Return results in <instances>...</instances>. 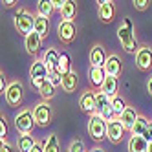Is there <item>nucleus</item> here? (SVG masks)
Segmentation results:
<instances>
[{"label": "nucleus", "mask_w": 152, "mask_h": 152, "mask_svg": "<svg viewBox=\"0 0 152 152\" xmlns=\"http://www.w3.org/2000/svg\"><path fill=\"white\" fill-rule=\"evenodd\" d=\"M136 64L141 72H148L152 68V48L150 46H143L139 48L136 53Z\"/></svg>", "instance_id": "obj_9"}, {"label": "nucleus", "mask_w": 152, "mask_h": 152, "mask_svg": "<svg viewBox=\"0 0 152 152\" xmlns=\"http://www.w3.org/2000/svg\"><path fill=\"white\" fill-rule=\"evenodd\" d=\"M119 121L123 123V126H125V130H130L132 132V128H134V125H136V121L139 119V115H137V112L134 110V108H126V110L121 114V117H117Z\"/></svg>", "instance_id": "obj_16"}, {"label": "nucleus", "mask_w": 152, "mask_h": 152, "mask_svg": "<svg viewBox=\"0 0 152 152\" xmlns=\"http://www.w3.org/2000/svg\"><path fill=\"white\" fill-rule=\"evenodd\" d=\"M68 152H70V150H68Z\"/></svg>", "instance_id": "obj_45"}, {"label": "nucleus", "mask_w": 152, "mask_h": 152, "mask_svg": "<svg viewBox=\"0 0 152 152\" xmlns=\"http://www.w3.org/2000/svg\"><path fill=\"white\" fill-rule=\"evenodd\" d=\"M64 2H66V0H51V6H53V9H59V11H61Z\"/></svg>", "instance_id": "obj_36"}, {"label": "nucleus", "mask_w": 152, "mask_h": 152, "mask_svg": "<svg viewBox=\"0 0 152 152\" xmlns=\"http://www.w3.org/2000/svg\"><path fill=\"white\" fill-rule=\"evenodd\" d=\"M123 66H121V61H119L117 55H110L106 59V64H104V72L106 75H110V77H117L119 73H121Z\"/></svg>", "instance_id": "obj_18"}, {"label": "nucleus", "mask_w": 152, "mask_h": 152, "mask_svg": "<svg viewBox=\"0 0 152 152\" xmlns=\"http://www.w3.org/2000/svg\"><path fill=\"white\" fill-rule=\"evenodd\" d=\"M0 152H13V148H11L9 143H2L0 145Z\"/></svg>", "instance_id": "obj_39"}, {"label": "nucleus", "mask_w": 152, "mask_h": 152, "mask_svg": "<svg viewBox=\"0 0 152 152\" xmlns=\"http://www.w3.org/2000/svg\"><path fill=\"white\" fill-rule=\"evenodd\" d=\"M147 90H148V94L152 95V77L148 79V84H147Z\"/></svg>", "instance_id": "obj_42"}, {"label": "nucleus", "mask_w": 152, "mask_h": 152, "mask_svg": "<svg viewBox=\"0 0 152 152\" xmlns=\"http://www.w3.org/2000/svg\"><path fill=\"white\" fill-rule=\"evenodd\" d=\"M35 125L37 123H35V117H33V112L31 110H22L15 115V126L22 136L31 134V130H33Z\"/></svg>", "instance_id": "obj_5"}, {"label": "nucleus", "mask_w": 152, "mask_h": 152, "mask_svg": "<svg viewBox=\"0 0 152 152\" xmlns=\"http://www.w3.org/2000/svg\"><path fill=\"white\" fill-rule=\"evenodd\" d=\"M112 108H114V114L115 115H119L121 117V114L126 110V103L123 101V97H119V95H115V97H112Z\"/></svg>", "instance_id": "obj_30"}, {"label": "nucleus", "mask_w": 152, "mask_h": 152, "mask_svg": "<svg viewBox=\"0 0 152 152\" xmlns=\"http://www.w3.org/2000/svg\"><path fill=\"white\" fill-rule=\"evenodd\" d=\"M134 7L137 9V11H145V9H148V6H150V2L148 0H134Z\"/></svg>", "instance_id": "obj_33"}, {"label": "nucleus", "mask_w": 152, "mask_h": 152, "mask_svg": "<svg viewBox=\"0 0 152 152\" xmlns=\"http://www.w3.org/2000/svg\"><path fill=\"white\" fill-rule=\"evenodd\" d=\"M48 75H50V70L44 64V61H35L33 64H31V68H29L31 81H35V79H48Z\"/></svg>", "instance_id": "obj_15"}, {"label": "nucleus", "mask_w": 152, "mask_h": 152, "mask_svg": "<svg viewBox=\"0 0 152 152\" xmlns=\"http://www.w3.org/2000/svg\"><path fill=\"white\" fill-rule=\"evenodd\" d=\"M117 88H119L117 77H110V75H106V79H104V83H103V86H101L99 92L106 94V95L112 99V97H115V94H117Z\"/></svg>", "instance_id": "obj_22"}, {"label": "nucleus", "mask_w": 152, "mask_h": 152, "mask_svg": "<svg viewBox=\"0 0 152 152\" xmlns=\"http://www.w3.org/2000/svg\"><path fill=\"white\" fill-rule=\"evenodd\" d=\"M99 18L103 22H112L115 17V7L112 0H99Z\"/></svg>", "instance_id": "obj_12"}, {"label": "nucleus", "mask_w": 152, "mask_h": 152, "mask_svg": "<svg viewBox=\"0 0 152 152\" xmlns=\"http://www.w3.org/2000/svg\"><path fill=\"white\" fill-rule=\"evenodd\" d=\"M95 99H97V114H99L104 121H112V119H115L114 115V108H112V99L108 97L106 94L103 92H97L95 94Z\"/></svg>", "instance_id": "obj_6"}, {"label": "nucleus", "mask_w": 152, "mask_h": 152, "mask_svg": "<svg viewBox=\"0 0 152 152\" xmlns=\"http://www.w3.org/2000/svg\"><path fill=\"white\" fill-rule=\"evenodd\" d=\"M77 84H79V75L77 72H70L66 75H62V90L66 92V94H72L77 90Z\"/></svg>", "instance_id": "obj_17"}, {"label": "nucleus", "mask_w": 152, "mask_h": 152, "mask_svg": "<svg viewBox=\"0 0 152 152\" xmlns=\"http://www.w3.org/2000/svg\"><path fill=\"white\" fill-rule=\"evenodd\" d=\"M48 83H50V84H53L55 88H57V86H62V75H61L57 70L50 72V75H48Z\"/></svg>", "instance_id": "obj_32"}, {"label": "nucleus", "mask_w": 152, "mask_h": 152, "mask_svg": "<svg viewBox=\"0 0 152 152\" xmlns=\"http://www.w3.org/2000/svg\"><path fill=\"white\" fill-rule=\"evenodd\" d=\"M6 137H7V125L2 119V121H0V139H2V143H6Z\"/></svg>", "instance_id": "obj_35"}, {"label": "nucleus", "mask_w": 152, "mask_h": 152, "mask_svg": "<svg viewBox=\"0 0 152 152\" xmlns=\"http://www.w3.org/2000/svg\"><path fill=\"white\" fill-rule=\"evenodd\" d=\"M106 55H104V50L101 44H95L92 50H90V64L92 68H104L106 64Z\"/></svg>", "instance_id": "obj_13"}, {"label": "nucleus", "mask_w": 152, "mask_h": 152, "mask_svg": "<svg viewBox=\"0 0 152 152\" xmlns=\"http://www.w3.org/2000/svg\"><path fill=\"white\" fill-rule=\"evenodd\" d=\"M44 152H61V147H59V137L55 134H50L44 141Z\"/></svg>", "instance_id": "obj_28"}, {"label": "nucleus", "mask_w": 152, "mask_h": 152, "mask_svg": "<svg viewBox=\"0 0 152 152\" xmlns=\"http://www.w3.org/2000/svg\"><path fill=\"white\" fill-rule=\"evenodd\" d=\"M29 152H44V147H42V145H39V143H37V145H35L33 148L29 150Z\"/></svg>", "instance_id": "obj_40"}, {"label": "nucleus", "mask_w": 152, "mask_h": 152, "mask_svg": "<svg viewBox=\"0 0 152 152\" xmlns=\"http://www.w3.org/2000/svg\"><path fill=\"white\" fill-rule=\"evenodd\" d=\"M59 59H61V53H59L55 48H50V50H46L44 57H42V61H44V64L48 66V70H50V72L57 70V66H59Z\"/></svg>", "instance_id": "obj_19"}, {"label": "nucleus", "mask_w": 152, "mask_h": 152, "mask_svg": "<svg viewBox=\"0 0 152 152\" xmlns=\"http://www.w3.org/2000/svg\"><path fill=\"white\" fill-rule=\"evenodd\" d=\"M125 126H123V123L119 121V119H112V121H108V126H106V137L112 141L114 145H117V143H121L123 141V137H125Z\"/></svg>", "instance_id": "obj_8"}, {"label": "nucleus", "mask_w": 152, "mask_h": 152, "mask_svg": "<svg viewBox=\"0 0 152 152\" xmlns=\"http://www.w3.org/2000/svg\"><path fill=\"white\" fill-rule=\"evenodd\" d=\"M148 125H150L148 119L143 117V115H139V119L136 121V125H134V128H132V136H145Z\"/></svg>", "instance_id": "obj_27"}, {"label": "nucleus", "mask_w": 152, "mask_h": 152, "mask_svg": "<svg viewBox=\"0 0 152 152\" xmlns=\"http://www.w3.org/2000/svg\"><path fill=\"white\" fill-rule=\"evenodd\" d=\"M35 31L44 39V37H48V31H50V20L48 18H44V17H40V15H37L35 17Z\"/></svg>", "instance_id": "obj_25"}, {"label": "nucleus", "mask_w": 152, "mask_h": 152, "mask_svg": "<svg viewBox=\"0 0 152 152\" xmlns=\"http://www.w3.org/2000/svg\"><path fill=\"white\" fill-rule=\"evenodd\" d=\"M75 33H77V29H75V24L73 22H66V20H61L59 26H57V35L62 42H72L75 39Z\"/></svg>", "instance_id": "obj_11"}, {"label": "nucleus", "mask_w": 152, "mask_h": 152, "mask_svg": "<svg viewBox=\"0 0 152 152\" xmlns=\"http://www.w3.org/2000/svg\"><path fill=\"white\" fill-rule=\"evenodd\" d=\"M35 145H37V141L33 139V136H31V134H26V136L20 134L18 139H17V148H18V152H29Z\"/></svg>", "instance_id": "obj_23"}, {"label": "nucleus", "mask_w": 152, "mask_h": 152, "mask_svg": "<svg viewBox=\"0 0 152 152\" xmlns=\"http://www.w3.org/2000/svg\"><path fill=\"white\" fill-rule=\"evenodd\" d=\"M57 72H59L61 75H66V73H70V72H72V59H70L68 53H61Z\"/></svg>", "instance_id": "obj_26"}, {"label": "nucleus", "mask_w": 152, "mask_h": 152, "mask_svg": "<svg viewBox=\"0 0 152 152\" xmlns=\"http://www.w3.org/2000/svg\"><path fill=\"white\" fill-rule=\"evenodd\" d=\"M106 126H108V121L99 115V114H94L90 115L88 119V134L94 141H103L106 137Z\"/></svg>", "instance_id": "obj_3"}, {"label": "nucleus", "mask_w": 152, "mask_h": 152, "mask_svg": "<svg viewBox=\"0 0 152 152\" xmlns=\"http://www.w3.org/2000/svg\"><path fill=\"white\" fill-rule=\"evenodd\" d=\"M88 79L92 83V86H95V88L101 90V86L106 79V72L104 68H90V73H88Z\"/></svg>", "instance_id": "obj_21"}, {"label": "nucleus", "mask_w": 152, "mask_h": 152, "mask_svg": "<svg viewBox=\"0 0 152 152\" xmlns=\"http://www.w3.org/2000/svg\"><path fill=\"white\" fill-rule=\"evenodd\" d=\"M15 28H17L18 33L28 37L31 31H35V17L29 15L24 7H18L17 13H15Z\"/></svg>", "instance_id": "obj_2"}, {"label": "nucleus", "mask_w": 152, "mask_h": 152, "mask_svg": "<svg viewBox=\"0 0 152 152\" xmlns=\"http://www.w3.org/2000/svg\"><path fill=\"white\" fill-rule=\"evenodd\" d=\"M70 152H84V145H83V141L81 139H75L73 143L70 145V148H68Z\"/></svg>", "instance_id": "obj_34"}, {"label": "nucleus", "mask_w": 152, "mask_h": 152, "mask_svg": "<svg viewBox=\"0 0 152 152\" xmlns=\"http://www.w3.org/2000/svg\"><path fill=\"white\" fill-rule=\"evenodd\" d=\"M33 117H35V123L39 126H48L53 119V110H51V104L48 101H40L35 104L33 108Z\"/></svg>", "instance_id": "obj_4"}, {"label": "nucleus", "mask_w": 152, "mask_h": 152, "mask_svg": "<svg viewBox=\"0 0 152 152\" xmlns=\"http://www.w3.org/2000/svg\"><path fill=\"white\" fill-rule=\"evenodd\" d=\"M37 11H39V15H40V17L48 18V17L51 15V11H53L51 0H39V2H37Z\"/></svg>", "instance_id": "obj_29"}, {"label": "nucleus", "mask_w": 152, "mask_h": 152, "mask_svg": "<svg viewBox=\"0 0 152 152\" xmlns=\"http://www.w3.org/2000/svg\"><path fill=\"white\" fill-rule=\"evenodd\" d=\"M148 141L143 136H132L128 141V152H147Z\"/></svg>", "instance_id": "obj_20"}, {"label": "nucleus", "mask_w": 152, "mask_h": 152, "mask_svg": "<svg viewBox=\"0 0 152 152\" xmlns=\"http://www.w3.org/2000/svg\"><path fill=\"white\" fill-rule=\"evenodd\" d=\"M22 95H24V86L20 81H13L7 84V90H6V101L7 104L11 106H17L22 101Z\"/></svg>", "instance_id": "obj_7"}, {"label": "nucleus", "mask_w": 152, "mask_h": 152, "mask_svg": "<svg viewBox=\"0 0 152 152\" xmlns=\"http://www.w3.org/2000/svg\"><path fill=\"white\" fill-rule=\"evenodd\" d=\"M40 44H42V37L37 33V31H31V33H29L28 37H24V46H26L28 53H31V55L39 53Z\"/></svg>", "instance_id": "obj_14"}, {"label": "nucleus", "mask_w": 152, "mask_h": 152, "mask_svg": "<svg viewBox=\"0 0 152 152\" xmlns=\"http://www.w3.org/2000/svg\"><path fill=\"white\" fill-rule=\"evenodd\" d=\"M147 141H148V143H150V141H152V123L148 125V128H147V132H145V136H143Z\"/></svg>", "instance_id": "obj_37"}, {"label": "nucleus", "mask_w": 152, "mask_h": 152, "mask_svg": "<svg viewBox=\"0 0 152 152\" xmlns=\"http://www.w3.org/2000/svg\"><path fill=\"white\" fill-rule=\"evenodd\" d=\"M4 4V7H13L17 2H15V0H6V2H2Z\"/></svg>", "instance_id": "obj_41"}, {"label": "nucleus", "mask_w": 152, "mask_h": 152, "mask_svg": "<svg viewBox=\"0 0 152 152\" xmlns=\"http://www.w3.org/2000/svg\"><path fill=\"white\" fill-rule=\"evenodd\" d=\"M75 13H77V6H75L73 0H66L61 9V18L62 20H66V22H73V17Z\"/></svg>", "instance_id": "obj_24"}, {"label": "nucleus", "mask_w": 152, "mask_h": 152, "mask_svg": "<svg viewBox=\"0 0 152 152\" xmlns=\"http://www.w3.org/2000/svg\"><path fill=\"white\" fill-rule=\"evenodd\" d=\"M39 94L42 95V99H44V101H48V99H51V97L55 95V86L50 84V83H48V79H46V83L39 88Z\"/></svg>", "instance_id": "obj_31"}, {"label": "nucleus", "mask_w": 152, "mask_h": 152, "mask_svg": "<svg viewBox=\"0 0 152 152\" xmlns=\"http://www.w3.org/2000/svg\"><path fill=\"white\" fill-rule=\"evenodd\" d=\"M117 37H119V42L126 53H137V39H136V33H134V24L130 18H125L123 24L117 28Z\"/></svg>", "instance_id": "obj_1"}, {"label": "nucleus", "mask_w": 152, "mask_h": 152, "mask_svg": "<svg viewBox=\"0 0 152 152\" xmlns=\"http://www.w3.org/2000/svg\"><path fill=\"white\" fill-rule=\"evenodd\" d=\"M147 152H152V141L148 143V150H147Z\"/></svg>", "instance_id": "obj_43"}, {"label": "nucleus", "mask_w": 152, "mask_h": 152, "mask_svg": "<svg viewBox=\"0 0 152 152\" xmlns=\"http://www.w3.org/2000/svg\"><path fill=\"white\" fill-rule=\"evenodd\" d=\"M92 152H103L101 148H92Z\"/></svg>", "instance_id": "obj_44"}, {"label": "nucleus", "mask_w": 152, "mask_h": 152, "mask_svg": "<svg viewBox=\"0 0 152 152\" xmlns=\"http://www.w3.org/2000/svg\"><path fill=\"white\" fill-rule=\"evenodd\" d=\"M79 106H81V110L86 112V114H97V99H95V94L94 92H84L81 97H79Z\"/></svg>", "instance_id": "obj_10"}, {"label": "nucleus", "mask_w": 152, "mask_h": 152, "mask_svg": "<svg viewBox=\"0 0 152 152\" xmlns=\"http://www.w3.org/2000/svg\"><path fill=\"white\" fill-rule=\"evenodd\" d=\"M0 90H2L4 94H6V90H7V84H6V77H4V73L0 75Z\"/></svg>", "instance_id": "obj_38"}]
</instances>
